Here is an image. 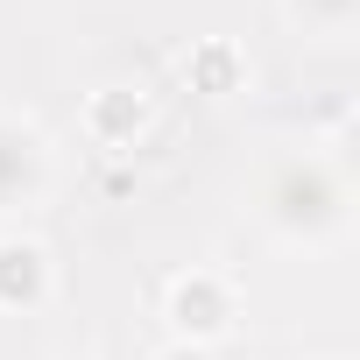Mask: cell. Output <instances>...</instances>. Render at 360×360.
<instances>
[{
	"label": "cell",
	"instance_id": "6da1fadb",
	"mask_svg": "<svg viewBox=\"0 0 360 360\" xmlns=\"http://www.w3.org/2000/svg\"><path fill=\"white\" fill-rule=\"evenodd\" d=\"M248 219L283 255H332L353 233V184H346L339 155H325V148L269 155L248 184Z\"/></svg>",
	"mask_w": 360,
	"mask_h": 360
},
{
	"label": "cell",
	"instance_id": "7a4b0ae2",
	"mask_svg": "<svg viewBox=\"0 0 360 360\" xmlns=\"http://www.w3.org/2000/svg\"><path fill=\"white\" fill-rule=\"evenodd\" d=\"M50 191H57V148H50L43 120L0 106V226L29 219Z\"/></svg>",
	"mask_w": 360,
	"mask_h": 360
},
{
	"label": "cell",
	"instance_id": "3957f363",
	"mask_svg": "<svg viewBox=\"0 0 360 360\" xmlns=\"http://www.w3.org/2000/svg\"><path fill=\"white\" fill-rule=\"evenodd\" d=\"M162 325H169V339L219 353V346L233 339V325H240V290H233V276H219V269L169 276V283H162Z\"/></svg>",
	"mask_w": 360,
	"mask_h": 360
},
{
	"label": "cell",
	"instance_id": "277c9868",
	"mask_svg": "<svg viewBox=\"0 0 360 360\" xmlns=\"http://www.w3.org/2000/svg\"><path fill=\"white\" fill-rule=\"evenodd\" d=\"M50 297H57V255L36 233L8 226L0 233V311L8 318H36V311H50Z\"/></svg>",
	"mask_w": 360,
	"mask_h": 360
},
{
	"label": "cell",
	"instance_id": "5b68a950",
	"mask_svg": "<svg viewBox=\"0 0 360 360\" xmlns=\"http://www.w3.org/2000/svg\"><path fill=\"white\" fill-rule=\"evenodd\" d=\"M148 99L134 92V85H106V92H92V106H85V134L99 141V148H134L141 134H148Z\"/></svg>",
	"mask_w": 360,
	"mask_h": 360
},
{
	"label": "cell",
	"instance_id": "8992f818",
	"mask_svg": "<svg viewBox=\"0 0 360 360\" xmlns=\"http://www.w3.org/2000/svg\"><path fill=\"white\" fill-rule=\"evenodd\" d=\"M184 78H191V92H205V99H226V92H240V78H248V57H240L226 36H212V43H198V50L184 57Z\"/></svg>",
	"mask_w": 360,
	"mask_h": 360
},
{
	"label": "cell",
	"instance_id": "52a82bcc",
	"mask_svg": "<svg viewBox=\"0 0 360 360\" xmlns=\"http://www.w3.org/2000/svg\"><path fill=\"white\" fill-rule=\"evenodd\" d=\"M276 8L297 36H318V43H346L360 29V0H276Z\"/></svg>",
	"mask_w": 360,
	"mask_h": 360
},
{
	"label": "cell",
	"instance_id": "ba28073f",
	"mask_svg": "<svg viewBox=\"0 0 360 360\" xmlns=\"http://www.w3.org/2000/svg\"><path fill=\"white\" fill-rule=\"evenodd\" d=\"M148 360H219V353H212V346H184V339H162Z\"/></svg>",
	"mask_w": 360,
	"mask_h": 360
}]
</instances>
